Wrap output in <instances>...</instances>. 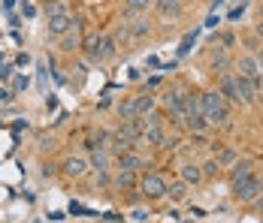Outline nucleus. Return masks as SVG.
Returning a JSON list of instances; mask_svg holds the SVG:
<instances>
[{"mask_svg": "<svg viewBox=\"0 0 263 223\" xmlns=\"http://www.w3.org/2000/svg\"><path fill=\"white\" fill-rule=\"evenodd\" d=\"M182 3H187V0H182Z\"/></svg>", "mask_w": 263, "mask_h": 223, "instance_id": "obj_32", "label": "nucleus"}, {"mask_svg": "<svg viewBox=\"0 0 263 223\" xmlns=\"http://www.w3.org/2000/svg\"><path fill=\"white\" fill-rule=\"evenodd\" d=\"M187 196H191V184H184L182 178H176V181L166 184V199L170 202H184Z\"/></svg>", "mask_w": 263, "mask_h": 223, "instance_id": "obj_15", "label": "nucleus"}, {"mask_svg": "<svg viewBox=\"0 0 263 223\" xmlns=\"http://www.w3.org/2000/svg\"><path fill=\"white\" fill-rule=\"evenodd\" d=\"M0 99H3V103H9V99H12V91H6V88H0Z\"/></svg>", "mask_w": 263, "mask_h": 223, "instance_id": "obj_28", "label": "nucleus"}, {"mask_svg": "<svg viewBox=\"0 0 263 223\" xmlns=\"http://www.w3.org/2000/svg\"><path fill=\"white\" fill-rule=\"evenodd\" d=\"M22 88H25V78H22V75H18V78H15V82H12V94H15V91H22Z\"/></svg>", "mask_w": 263, "mask_h": 223, "instance_id": "obj_27", "label": "nucleus"}, {"mask_svg": "<svg viewBox=\"0 0 263 223\" xmlns=\"http://www.w3.org/2000/svg\"><path fill=\"white\" fill-rule=\"evenodd\" d=\"M76 25V18H73V15H70V12H61V15H52V18H49V36H54V39H61V36H64V33H67V30H70V27Z\"/></svg>", "mask_w": 263, "mask_h": 223, "instance_id": "obj_10", "label": "nucleus"}, {"mask_svg": "<svg viewBox=\"0 0 263 223\" xmlns=\"http://www.w3.org/2000/svg\"><path fill=\"white\" fill-rule=\"evenodd\" d=\"M88 163H91V169H109L112 154H109L106 148H94V151H91V160H88Z\"/></svg>", "mask_w": 263, "mask_h": 223, "instance_id": "obj_20", "label": "nucleus"}, {"mask_svg": "<svg viewBox=\"0 0 263 223\" xmlns=\"http://www.w3.org/2000/svg\"><path fill=\"white\" fill-rule=\"evenodd\" d=\"M127 33H130V43H145V39L152 36V22H148V15H130Z\"/></svg>", "mask_w": 263, "mask_h": 223, "instance_id": "obj_4", "label": "nucleus"}, {"mask_svg": "<svg viewBox=\"0 0 263 223\" xmlns=\"http://www.w3.org/2000/svg\"><path fill=\"white\" fill-rule=\"evenodd\" d=\"M118 57V39L115 36H103V49H100V64H109Z\"/></svg>", "mask_w": 263, "mask_h": 223, "instance_id": "obj_19", "label": "nucleus"}, {"mask_svg": "<svg viewBox=\"0 0 263 223\" xmlns=\"http://www.w3.org/2000/svg\"><path fill=\"white\" fill-rule=\"evenodd\" d=\"M115 190H136V172H124V169H115V178H112Z\"/></svg>", "mask_w": 263, "mask_h": 223, "instance_id": "obj_17", "label": "nucleus"}, {"mask_svg": "<svg viewBox=\"0 0 263 223\" xmlns=\"http://www.w3.org/2000/svg\"><path fill=\"white\" fill-rule=\"evenodd\" d=\"M136 190H139L145 199H152V202L166 199V178L158 175V172H145L139 181H136Z\"/></svg>", "mask_w": 263, "mask_h": 223, "instance_id": "obj_1", "label": "nucleus"}, {"mask_svg": "<svg viewBox=\"0 0 263 223\" xmlns=\"http://www.w3.org/2000/svg\"><path fill=\"white\" fill-rule=\"evenodd\" d=\"M184 223H191V220H184Z\"/></svg>", "mask_w": 263, "mask_h": 223, "instance_id": "obj_33", "label": "nucleus"}, {"mask_svg": "<svg viewBox=\"0 0 263 223\" xmlns=\"http://www.w3.org/2000/svg\"><path fill=\"white\" fill-rule=\"evenodd\" d=\"M251 205H254V211H257V214H260V217H263V193H260V196H257V199H254Z\"/></svg>", "mask_w": 263, "mask_h": 223, "instance_id": "obj_26", "label": "nucleus"}, {"mask_svg": "<svg viewBox=\"0 0 263 223\" xmlns=\"http://www.w3.org/2000/svg\"><path fill=\"white\" fill-rule=\"evenodd\" d=\"M9 75H12V67H3V70H0V78H3V82H6Z\"/></svg>", "mask_w": 263, "mask_h": 223, "instance_id": "obj_30", "label": "nucleus"}, {"mask_svg": "<svg viewBox=\"0 0 263 223\" xmlns=\"http://www.w3.org/2000/svg\"><path fill=\"white\" fill-rule=\"evenodd\" d=\"M118 130L136 145V142H142V136H145V121H142V118H130V121H121Z\"/></svg>", "mask_w": 263, "mask_h": 223, "instance_id": "obj_11", "label": "nucleus"}, {"mask_svg": "<svg viewBox=\"0 0 263 223\" xmlns=\"http://www.w3.org/2000/svg\"><path fill=\"white\" fill-rule=\"evenodd\" d=\"M152 9V0H124V15H148Z\"/></svg>", "mask_w": 263, "mask_h": 223, "instance_id": "obj_18", "label": "nucleus"}, {"mask_svg": "<svg viewBox=\"0 0 263 223\" xmlns=\"http://www.w3.org/2000/svg\"><path fill=\"white\" fill-rule=\"evenodd\" d=\"M88 169H91V163H88L85 157H67V160L61 163V172H64V178H70V181H79V178H85V175H88Z\"/></svg>", "mask_w": 263, "mask_h": 223, "instance_id": "obj_6", "label": "nucleus"}, {"mask_svg": "<svg viewBox=\"0 0 263 223\" xmlns=\"http://www.w3.org/2000/svg\"><path fill=\"white\" fill-rule=\"evenodd\" d=\"M215 160L221 163V169H230L233 163L239 160V154L233 148H218V154H215Z\"/></svg>", "mask_w": 263, "mask_h": 223, "instance_id": "obj_22", "label": "nucleus"}, {"mask_svg": "<svg viewBox=\"0 0 263 223\" xmlns=\"http://www.w3.org/2000/svg\"><path fill=\"white\" fill-rule=\"evenodd\" d=\"M179 178H182L184 184H191V187H200V184L206 181V175H203V169H200V163H182Z\"/></svg>", "mask_w": 263, "mask_h": 223, "instance_id": "obj_12", "label": "nucleus"}, {"mask_svg": "<svg viewBox=\"0 0 263 223\" xmlns=\"http://www.w3.org/2000/svg\"><path fill=\"white\" fill-rule=\"evenodd\" d=\"M251 175H254V163H251V160H236V163L227 169L230 184H239V181H245V178H251Z\"/></svg>", "mask_w": 263, "mask_h": 223, "instance_id": "obj_14", "label": "nucleus"}, {"mask_svg": "<svg viewBox=\"0 0 263 223\" xmlns=\"http://www.w3.org/2000/svg\"><path fill=\"white\" fill-rule=\"evenodd\" d=\"M233 70H236V75H242V78H260L263 75V70H260V64H257L254 54H239L236 60H233Z\"/></svg>", "mask_w": 263, "mask_h": 223, "instance_id": "obj_3", "label": "nucleus"}, {"mask_svg": "<svg viewBox=\"0 0 263 223\" xmlns=\"http://www.w3.org/2000/svg\"><path fill=\"white\" fill-rule=\"evenodd\" d=\"M54 169H58L54 163H46V166H43V175H54Z\"/></svg>", "mask_w": 263, "mask_h": 223, "instance_id": "obj_29", "label": "nucleus"}, {"mask_svg": "<svg viewBox=\"0 0 263 223\" xmlns=\"http://www.w3.org/2000/svg\"><path fill=\"white\" fill-rule=\"evenodd\" d=\"M152 9L158 12L160 18H170V22H179L184 12L182 0H152Z\"/></svg>", "mask_w": 263, "mask_h": 223, "instance_id": "obj_5", "label": "nucleus"}, {"mask_svg": "<svg viewBox=\"0 0 263 223\" xmlns=\"http://www.w3.org/2000/svg\"><path fill=\"white\" fill-rule=\"evenodd\" d=\"M142 142L145 145H155V148H176V142L166 136V127H152V124H145V136H142Z\"/></svg>", "mask_w": 263, "mask_h": 223, "instance_id": "obj_7", "label": "nucleus"}, {"mask_svg": "<svg viewBox=\"0 0 263 223\" xmlns=\"http://www.w3.org/2000/svg\"><path fill=\"white\" fill-rule=\"evenodd\" d=\"M115 112H118V118L121 121H130V118H136V106H133V97H124L118 106H115Z\"/></svg>", "mask_w": 263, "mask_h": 223, "instance_id": "obj_21", "label": "nucleus"}, {"mask_svg": "<svg viewBox=\"0 0 263 223\" xmlns=\"http://www.w3.org/2000/svg\"><path fill=\"white\" fill-rule=\"evenodd\" d=\"M200 169H203V175H206V178H215V175L221 172V163H218L215 157H209V160H206V163H203Z\"/></svg>", "mask_w": 263, "mask_h": 223, "instance_id": "obj_25", "label": "nucleus"}, {"mask_svg": "<svg viewBox=\"0 0 263 223\" xmlns=\"http://www.w3.org/2000/svg\"><path fill=\"white\" fill-rule=\"evenodd\" d=\"M142 121L152 124V127H166V112H163V109H155V112H148Z\"/></svg>", "mask_w": 263, "mask_h": 223, "instance_id": "obj_24", "label": "nucleus"}, {"mask_svg": "<svg viewBox=\"0 0 263 223\" xmlns=\"http://www.w3.org/2000/svg\"><path fill=\"white\" fill-rule=\"evenodd\" d=\"M254 57H257V64H260V70H263V49L257 51V54H254Z\"/></svg>", "mask_w": 263, "mask_h": 223, "instance_id": "obj_31", "label": "nucleus"}, {"mask_svg": "<svg viewBox=\"0 0 263 223\" xmlns=\"http://www.w3.org/2000/svg\"><path fill=\"white\" fill-rule=\"evenodd\" d=\"M133 106H136V118H145L148 112L158 109V97L155 94H139V97H133Z\"/></svg>", "mask_w": 263, "mask_h": 223, "instance_id": "obj_16", "label": "nucleus"}, {"mask_svg": "<svg viewBox=\"0 0 263 223\" xmlns=\"http://www.w3.org/2000/svg\"><path fill=\"white\" fill-rule=\"evenodd\" d=\"M43 12H46V18H52V15L67 12V6H64V0H46V3H43Z\"/></svg>", "mask_w": 263, "mask_h": 223, "instance_id": "obj_23", "label": "nucleus"}, {"mask_svg": "<svg viewBox=\"0 0 263 223\" xmlns=\"http://www.w3.org/2000/svg\"><path fill=\"white\" fill-rule=\"evenodd\" d=\"M115 166H118V169H124V172H139L145 163H142V157L130 148V151H124V154H118V157H115Z\"/></svg>", "mask_w": 263, "mask_h": 223, "instance_id": "obj_13", "label": "nucleus"}, {"mask_svg": "<svg viewBox=\"0 0 263 223\" xmlns=\"http://www.w3.org/2000/svg\"><path fill=\"white\" fill-rule=\"evenodd\" d=\"M100 49H103V33H85V36H82L79 51H85V57H88L91 64H100Z\"/></svg>", "mask_w": 263, "mask_h": 223, "instance_id": "obj_8", "label": "nucleus"}, {"mask_svg": "<svg viewBox=\"0 0 263 223\" xmlns=\"http://www.w3.org/2000/svg\"><path fill=\"white\" fill-rule=\"evenodd\" d=\"M58 49L64 51V54H76V51L82 49V27H79V22L70 27L61 39H58Z\"/></svg>", "mask_w": 263, "mask_h": 223, "instance_id": "obj_9", "label": "nucleus"}, {"mask_svg": "<svg viewBox=\"0 0 263 223\" xmlns=\"http://www.w3.org/2000/svg\"><path fill=\"white\" fill-rule=\"evenodd\" d=\"M260 193H263V181L257 178V175H251V178H245V181L233 184V199H236L239 205H251Z\"/></svg>", "mask_w": 263, "mask_h": 223, "instance_id": "obj_2", "label": "nucleus"}]
</instances>
